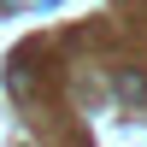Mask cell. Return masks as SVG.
<instances>
[{
	"mask_svg": "<svg viewBox=\"0 0 147 147\" xmlns=\"http://www.w3.org/2000/svg\"><path fill=\"white\" fill-rule=\"evenodd\" d=\"M118 94H124V100H147V82L136 71H124V77H118Z\"/></svg>",
	"mask_w": 147,
	"mask_h": 147,
	"instance_id": "1",
	"label": "cell"
},
{
	"mask_svg": "<svg viewBox=\"0 0 147 147\" xmlns=\"http://www.w3.org/2000/svg\"><path fill=\"white\" fill-rule=\"evenodd\" d=\"M6 82H12V94H30V88H35V77H30L24 65H12V71H6Z\"/></svg>",
	"mask_w": 147,
	"mask_h": 147,
	"instance_id": "2",
	"label": "cell"
}]
</instances>
